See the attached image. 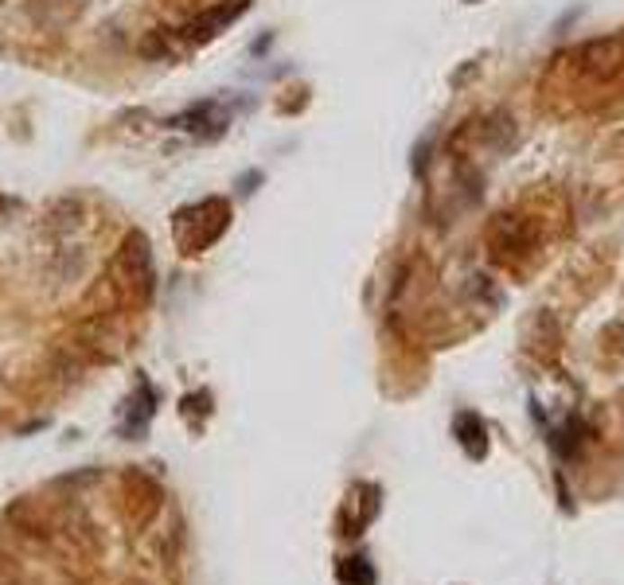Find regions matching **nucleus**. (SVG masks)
<instances>
[{
  "instance_id": "obj_1",
  "label": "nucleus",
  "mask_w": 624,
  "mask_h": 585,
  "mask_svg": "<svg viewBox=\"0 0 624 585\" xmlns=\"http://www.w3.org/2000/svg\"><path fill=\"white\" fill-rule=\"evenodd\" d=\"M113 285H125L129 292L137 289V301H149L152 289H157V269H152V246L140 230L125 234L122 250H117V262H113Z\"/></svg>"
},
{
  "instance_id": "obj_2",
  "label": "nucleus",
  "mask_w": 624,
  "mask_h": 585,
  "mask_svg": "<svg viewBox=\"0 0 624 585\" xmlns=\"http://www.w3.org/2000/svg\"><path fill=\"white\" fill-rule=\"evenodd\" d=\"M484 238L500 257H515V254H527L538 242V230H535L531 219H520V215H511V211H500V215H492Z\"/></svg>"
},
{
  "instance_id": "obj_3",
  "label": "nucleus",
  "mask_w": 624,
  "mask_h": 585,
  "mask_svg": "<svg viewBox=\"0 0 624 585\" xmlns=\"http://www.w3.org/2000/svg\"><path fill=\"white\" fill-rule=\"evenodd\" d=\"M574 63H578L590 78H609L613 70L624 63V43L620 35H601V40H590L574 51Z\"/></svg>"
},
{
  "instance_id": "obj_4",
  "label": "nucleus",
  "mask_w": 624,
  "mask_h": 585,
  "mask_svg": "<svg viewBox=\"0 0 624 585\" xmlns=\"http://www.w3.org/2000/svg\"><path fill=\"white\" fill-rule=\"evenodd\" d=\"M246 8H250V0H222V4L199 12V16H192V20L184 23V40H195V43L211 40V35H219L227 23L239 20Z\"/></svg>"
},
{
  "instance_id": "obj_5",
  "label": "nucleus",
  "mask_w": 624,
  "mask_h": 585,
  "mask_svg": "<svg viewBox=\"0 0 624 585\" xmlns=\"http://www.w3.org/2000/svg\"><path fill=\"white\" fill-rule=\"evenodd\" d=\"M453 429H457V441L465 445V453L473 456V461H484L488 456V429H484V421H480L473 410H461L453 421Z\"/></svg>"
},
{
  "instance_id": "obj_6",
  "label": "nucleus",
  "mask_w": 624,
  "mask_h": 585,
  "mask_svg": "<svg viewBox=\"0 0 624 585\" xmlns=\"http://www.w3.org/2000/svg\"><path fill=\"white\" fill-rule=\"evenodd\" d=\"M82 219H86V207H82V199H59V203L47 211V230L55 234H70L82 227Z\"/></svg>"
},
{
  "instance_id": "obj_7",
  "label": "nucleus",
  "mask_w": 624,
  "mask_h": 585,
  "mask_svg": "<svg viewBox=\"0 0 624 585\" xmlns=\"http://www.w3.org/2000/svg\"><path fill=\"white\" fill-rule=\"evenodd\" d=\"M515 117L508 113V110H492L488 117H484V140L492 148H500V152H508L511 148V140H515Z\"/></svg>"
},
{
  "instance_id": "obj_8",
  "label": "nucleus",
  "mask_w": 624,
  "mask_h": 585,
  "mask_svg": "<svg viewBox=\"0 0 624 585\" xmlns=\"http://www.w3.org/2000/svg\"><path fill=\"white\" fill-rule=\"evenodd\" d=\"M339 581L344 585H375V570H371V562L356 554V558H344L339 562Z\"/></svg>"
},
{
  "instance_id": "obj_9",
  "label": "nucleus",
  "mask_w": 624,
  "mask_h": 585,
  "mask_svg": "<svg viewBox=\"0 0 624 585\" xmlns=\"http://www.w3.org/2000/svg\"><path fill=\"white\" fill-rule=\"evenodd\" d=\"M140 55H145V58H168V55H172L168 35H164V32H152L149 40L140 43Z\"/></svg>"
},
{
  "instance_id": "obj_10",
  "label": "nucleus",
  "mask_w": 624,
  "mask_h": 585,
  "mask_svg": "<svg viewBox=\"0 0 624 585\" xmlns=\"http://www.w3.org/2000/svg\"><path fill=\"white\" fill-rule=\"evenodd\" d=\"M468 289H473V297H480L484 304H500V292H496V285H492L488 277H473V285H468Z\"/></svg>"
},
{
  "instance_id": "obj_11",
  "label": "nucleus",
  "mask_w": 624,
  "mask_h": 585,
  "mask_svg": "<svg viewBox=\"0 0 624 585\" xmlns=\"http://www.w3.org/2000/svg\"><path fill=\"white\" fill-rule=\"evenodd\" d=\"M430 152H433V140H430V137L414 145V176H418V180H421V176H426V168H430Z\"/></svg>"
},
{
  "instance_id": "obj_12",
  "label": "nucleus",
  "mask_w": 624,
  "mask_h": 585,
  "mask_svg": "<svg viewBox=\"0 0 624 585\" xmlns=\"http://www.w3.org/2000/svg\"><path fill=\"white\" fill-rule=\"evenodd\" d=\"M254 184H262V172H246L242 180H239V195H250Z\"/></svg>"
},
{
  "instance_id": "obj_13",
  "label": "nucleus",
  "mask_w": 624,
  "mask_h": 585,
  "mask_svg": "<svg viewBox=\"0 0 624 585\" xmlns=\"http://www.w3.org/2000/svg\"><path fill=\"white\" fill-rule=\"evenodd\" d=\"M8 211H12V199H8L5 192H0V222H5V219H8Z\"/></svg>"
},
{
  "instance_id": "obj_14",
  "label": "nucleus",
  "mask_w": 624,
  "mask_h": 585,
  "mask_svg": "<svg viewBox=\"0 0 624 585\" xmlns=\"http://www.w3.org/2000/svg\"><path fill=\"white\" fill-rule=\"evenodd\" d=\"M465 4H480V0H465Z\"/></svg>"
}]
</instances>
